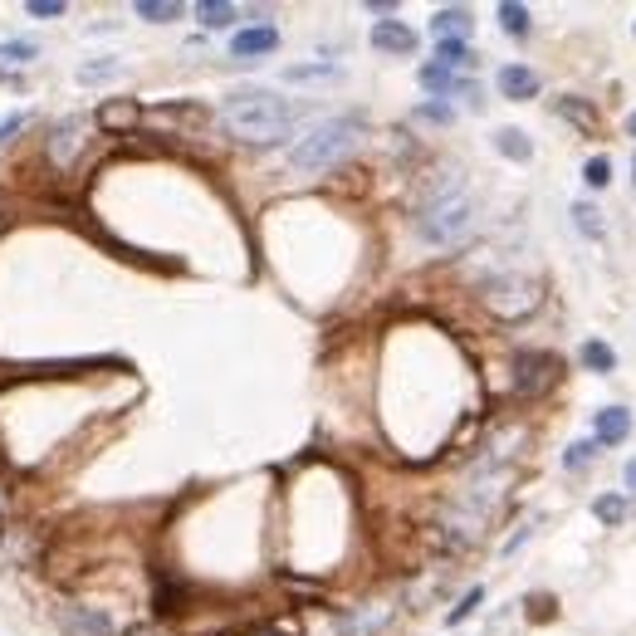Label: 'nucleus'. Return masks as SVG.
Here are the masks:
<instances>
[{"label":"nucleus","instance_id":"nucleus-19","mask_svg":"<svg viewBox=\"0 0 636 636\" xmlns=\"http://www.w3.org/2000/svg\"><path fill=\"white\" fill-rule=\"evenodd\" d=\"M123 74V59L118 54H98L89 64H79V84H113Z\"/></svg>","mask_w":636,"mask_h":636},{"label":"nucleus","instance_id":"nucleus-31","mask_svg":"<svg viewBox=\"0 0 636 636\" xmlns=\"http://www.w3.org/2000/svg\"><path fill=\"white\" fill-rule=\"evenodd\" d=\"M416 118H426V123H451L455 108H451V103H421V108H416Z\"/></svg>","mask_w":636,"mask_h":636},{"label":"nucleus","instance_id":"nucleus-12","mask_svg":"<svg viewBox=\"0 0 636 636\" xmlns=\"http://www.w3.org/2000/svg\"><path fill=\"white\" fill-rule=\"evenodd\" d=\"M632 436V411L627 407H607V411H597V446H622Z\"/></svg>","mask_w":636,"mask_h":636},{"label":"nucleus","instance_id":"nucleus-39","mask_svg":"<svg viewBox=\"0 0 636 636\" xmlns=\"http://www.w3.org/2000/svg\"><path fill=\"white\" fill-rule=\"evenodd\" d=\"M0 226H5V216H0Z\"/></svg>","mask_w":636,"mask_h":636},{"label":"nucleus","instance_id":"nucleus-16","mask_svg":"<svg viewBox=\"0 0 636 636\" xmlns=\"http://www.w3.org/2000/svg\"><path fill=\"white\" fill-rule=\"evenodd\" d=\"M500 30L509 40H529V30H534V20H529V5H519V0H500Z\"/></svg>","mask_w":636,"mask_h":636},{"label":"nucleus","instance_id":"nucleus-4","mask_svg":"<svg viewBox=\"0 0 636 636\" xmlns=\"http://www.w3.org/2000/svg\"><path fill=\"white\" fill-rule=\"evenodd\" d=\"M475 196L460 191V196H446V201H431V206H416V235L426 245H460L470 230H475Z\"/></svg>","mask_w":636,"mask_h":636},{"label":"nucleus","instance_id":"nucleus-15","mask_svg":"<svg viewBox=\"0 0 636 636\" xmlns=\"http://www.w3.org/2000/svg\"><path fill=\"white\" fill-rule=\"evenodd\" d=\"M553 113H558V118H568L583 137L597 133V108H592L588 98H573V93H568V98H558V103H553Z\"/></svg>","mask_w":636,"mask_h":636},{"label":"nucleus","instance_id":"nucleus-21","mask_svg":"<svg viewBox=\"0 0 636 636\" xmlns=\"http://www.w3.org/2000/svg\"><path fill=\"white\" fill-rule=\"evenodd\" d=\"M133 15L147 25H172V20H182V5L177 0H137Z\"/></svg>","mask_w":636,"mask_h":636},{"label":"nucleus","instance_id":"nucleus-26","mask_svg":"<svg viewBox=\"0 0 636 636\" xmlns=\"http://www.w3.org/2000/svg\"><path fill=\"white\" fill-rule=\"evenodd\" d=\"M592 514H597L602 524H622V519H627V500H622V495H597V500H592Z\"/></svg>","mask_w":636,"mask_h":636},{"label":"nucleus","instance_id":"nucleus-11","mask_svg":"<svg viewBox=\"0 0 636 636\" xmlns=\"http://www.w3.org/2000/svg\"><path fill=\"white\" fill-rule=\"evenodd\" d=\"M59 627L69 636H118V627L103 612H93V607H64L59 612Z\"/></svg>","mask_w":636,"mask_h":636},{"label":"nucleus","instance_id":"nucleus-17","mask_svg":"<svg viewBox=\"0 0 636 636\" xmlns=\"http://www.w3.org/2000/svg\"><path fill=\"white\" fill-rule=\"evenodd\" d=\"M196 20H201L206 30H230V25L240 20V5H230V0H201V5H196Z\"/></svg>","mask_w":636,"mask_h":636},{"label":"nucleus","instance_id":"nucleus-10","mask_svg":"<svg viewBox=\"0 0 636 636\" xmlns=\"http://www.w3.org/2000/svg\"><path fill=\"white\" fill-rule=\"evenodd\" d=\"M93 123H98L103 133H133L137 123H142V108H137L133 98H108V103L93 113Z\"/></svg>","mask_w":636,"mask_h":636},{"label":"nucleus","instance_id":"nucleus-28","mask_svg":"<svg viewBox=\"0 0 636 636\" xmlns=\"http://www.w3.org/2000/svg\"><path fill=\"white\" fill-rule=\"evenodd\" d=\"M480 602H485V588H470V592H465V597H460V602L451 607V612H446V622H451V627H460V622H465V617H470Z\"/></svg>","mask_w":636,"mask_h":636},{"label":"nucleus","instance_id":"nucleus-6","mask_svg":"<svg viewBox=\"0 0 636 636\" xmlns=\"http://www.w3.org/2000/svg\"><path fill=\"white\" fill-rule=\"evenodd\" d=\"M274 49H279V30L274 25H250V30L230 35V59L235 64H255V59H265Z\"/></svg>","mask_w":636,"mask_h":636},{"label":"nucleus","instance_id":"nucleus-30","mask_svg":"<svg viewBox=\"0 0 636 636\" xmlns=\"http://www.w3.org/2000/svg\"><path fill=\"white\" fill-rule=\"evenodd\" d=\"M451 98H460V103H465L470 113H480V108H485V98H480V84H475V79H460Z\"/></svg>","mask_w":636,"mask_h":636},{"label":"nucleus","instance_id":"nucleus-14","mask_svg":"<svg viewBox=\"0 0 636 636\" xmlns=\"http://www.w3.org/2000/svg\"><path fill=\"white\" fill-rule=\"evenodd\" d=\"M436 64L451 74H470L480 64V54L470 49V40H436Z\"/></svg>","mask_w":636,"mask_h":636},{"label":"nucleus","instance_id":"nucleus-1","mask_svg":"<svg viewBox=\"0 0 636 636\" xmlns=\"http://www.w3.org/2000/svg\"><path fill=\"white\" fill-rule=\"evenodd\" d=\"M299 118H309V108L274 89H230L221 103V128L245 147H279L284 137H294Z\"/></svg>","mask_w":636,"mask_h":636},{"label":"nucleus","instance_id":"nucleus-38","mask_svg":"<svg viewBox=\"0 0 636 636\" xmlns=\"http://www.w3.org/2000/svg\"><path fill=\"white\" fill-rule=\"evenodd\" d=\"M632 172H636V157H632ZM632 182H636V177H632Z\"/></svg>","mask_w":636,"mask_h":636},{"label":"nucleus","instance_id":"nucleus-29","mask_svg":"<svg viewBox=\"0 0 636 636\" xmlns=\"http://www.w3.org/2000/svg\"><path fill=\"white\" fill-rule=\"evenodd\" d=\"M583 182H588L592 191H602V186L612 182V162H607V157H588V167H583Z\"/></svg>","mask_w":636,"mask_h":636},{"label":"nucleus","instance_id":"nucleus-27","mask_svg":"<svg viewBox=\"0 0 636 636\" xmlns=\"http://www.w3.org/2000/svg\"><path fill=\"white\" fill-rule=\"evenodd\" d=\"M592 460H597V441H573L563 451V470H588Z\"/></svg>","mask_w":636,"mask_h":636},{"label":"nucleus","instance_id":"nucleus-13","mask_svg":"<svg viewBox=\"0 0 636 636\" xmlns=\"http://www.w3.org/2000/svg\"><path fill=\"white\" fill-rule=\"evenodd\" d=\"M475 30V15L465 10V5H446V10H436V20H431V35L436 40H465Z\"/></svg>","mask_w":636,"mask_h":636},{"label":"nucleus","instance_id":"nucleus-32","mask_svg":"<svg viewBox=\"0 0 636 636\" xmlns=\"http://www.w3.org/2000/svg\"><path fill=\"white\" fill-rule=\"evenodd\" d=\"M25 123H30V113H5V118H0V142H10L15 133H25Z\"/></svg>","mask_w":636,"mask_h":636},{"label":"nucleus","instance_id":"nucleus-24","mask_svg":"<svg viewBox=\"0 0 636 636\" xmlns=\"http://www.w3.org/2000/svg\"><path fill=\"white\" fill-rule=\"evenodd\" d=\"M573 226L583 230L588 240H602V211H597L592 201H578V206H573Z\"/></svg>","mask_w":636,"mask_h":636},{"label":"nucleus","instance_id":"nucleus-25","mask_svg":"<svg viewBox=\"0 0 636 636\" xmlns=\"http://www.w3.org/2000/svg\"><path fill=\"white\" fill-rule=\"evenodd\" d=\"M35 54H40V40H30V35H20V40H5V45H0V59H5V64H30Z\"/></svg>","mask_w":636,"mask_h":636},{"label":"nucleus","instance_id":"nucleus-22","mask_svg":"<svg viewBox=\"0 0 636 636\" xmlns=\"http://www.w3.org/2000/svg\"><path fill=\"white\" fill-rule=\"evenodd\" d=\"M284 79H289V84H314V79H338V64H328V59H323V64H289V69H284Z\"/></svg>","mask_w":636,"mask_h":636},{"label":"nucleus","instance_id":"nucleus-33","mask_svg":"<svg viewBox=\"0 0 636 636\" xmlns=\"http://www.w3.org/2000/svg\"><path fill=\"white\" fill-rule=\"evenodd\" d=\"M30 15H40V20H59V15H64V0H30Z\"/></svg>","mask_w":636,"mask_h":636},{"label":"nucleus","instance_id":"nucleus-3","mask_svg":"<svg viewBox=\"0 0 636 636\" xmlns=\"http://www.w3.org/2000/svg\"><path fill=\"white\" fill-rule=\"evenodd\" d=\"M480 304L500 323H524L529 314H539L544 304V284L524 270H500L490 279H480Z\"/></svg>","mask_w":636,"mask_h":636},{"label":"nucleus","instance_id":"nucleus-36","mask_svg":"<svg viewBox=\"0 0 636 636\" xmlns=\"http://www.w3.org/2000/svg\"><path fill=\"white\" fill-rule=\"evenodd\" d=\"M627 137H632V142H636V113H632V118H627Z\"/></svg>","mask_w":636,"mask_h":636},{"label":"nucleus","instance_id":"nucleus-37","mask_svg":"<svg viewBox=\"0 0 636 636\" xmlns=\"http://www.w3.org/2000/svg\"><path fill=\"white\" fill-rule=\"evenodd\" d=\"M250 636H279V632H270V627H260V632H250Z\"/></svg>","mask_w":636,"mask_h":636},{"label":"nucleus","instance_id":"nucleus-23","mask_svg":"<svg viewBox=\"0 0 636 636\" xmlns=\"http://www.w3.org/2000/svg\"><path fill=\"white\" fill-rule=\"evenodd\" d=\"M455 84H460V74L441 69L436 59H431V64H421V89H431V93H455Z\"/></svg>","mask_w":636,"mask_h":636},{"label":"nucleus","instance_id":"nucleus-5","mask_svg":"<svg viewBox=\"0 0 636 636\" xmlns=\"http://www.w3.org/2000/svg\"><path fill=\"white\" fill-rule=\"evenodd\" d=\"M93 128H98V123H93L89 113H69V118H59V123L49 128V142H45L49 167H54V172H69V167L84 157Z\"/></svg>","mask_w":636,"mask_h":636},{"label":"nucleus","instance_id":"nucleus-8","mask_svg":"<svg viewBox=\"0 0 636 636\" xmlns=\"http://www.w3.org/2000/svg\"><path fill=\"white\" fill-rule=\"evenodd\" d=\"M519 392L524 397H534V392H544L548 382L558 377V363L548 358V353H519Z\"/></svg>","mask_w":636,"mask_h":636},{"label":"nucleus","instance_id":"nucleus-2","mask_svg":"<svg viewBox=\"0 0 636 636\" xmlns=\"http://www.w3.org/2000/svg\"><path fill=\"white\" fill-rule=\"evenodd\" d=\"M363 137V113H343V118H328V123H314L309 133L294 137L289 147V172L299 177H318L328 167H338Z\"/></svg>","mask_w":636,"mask_h":636},{"label":"nucleus","instance_id":"nucleus-9","mask_svg":"<svg viewBox=\"0 0 636 636\" xmlns=\"http://www.w3.org/2000/svg\"><path fill=\"white\" fill-rule=\"evenodd\" d=\"M372 49L407 59V54H416V30H407L402 20H377V25H372Z\"/></svg>","mask_w":636,"mask_h":636},{"label":"nucleus","instance_id":"nucleus-34","mask_svg":"<svg viewBox=\"0 0 636 636\" xmlns=\"http://www.w3.org/2000/svg\"><path fill=\"white\" fill-rule=\"evenodd\" d=\"M367 15H382V20H392V15H397V5H392V0H367Z\"/></svg>","mask_w":636,"mask_h":636},{"label":"nucleus","instance_id":"nucleus-35","mask_svg":"<svg viewBox=\"0 0 636 636\" xmlns=\"http://www.w3.org/2000/svg\"><path fill=\"white\" fill-rule=\"evenodd\" d=\"M627 490H636V460H627Z\"/></svg>","mask_w":636,"mask_h":636},{"label":"nucleus","instance_id":"nucleus-7","mask_svg":"<svg viewBox=\"0 0 636 636\" xmlns=\"http://www.w3.org/2000/svg\"><path fill=\"white\" fill-rule=\"evenodd\" d=\"M495 84L509 103H529V98H539V74L529 69V64H500V74H495Z\"/></svg>","mask_w":636,"mask_h":636},{"label":"nucleus","instance_id":"nucleus-18","mask_svg":"<svg viewBox=\"0 0 636 636\" xmlns=\"http://www.w3.org/2000/svg\"><path fill=\"white\" fill-rule=\"evenodd\" d=\"M578 363L588 367V372H597V377H607V372H617V353H612L602 338H588V343L578 348Z\"/></svg>","mask_w":636,"mask_h":636},{"label":"nucleus","instance_id":"nucleus-20","mask_svg":"<svg viewBox=\"0 0 636 636\" xmlns=\"http://www.w3.org/2000/svg\"><path fill=\"white\" fill-rule=\"evenodd\" d=\"M495 152L509 157V162H529V157H534V142L519 133V128H500V133H495Z\"/></svg>","mask_w":636,"mask_h":636}]
</instances>
